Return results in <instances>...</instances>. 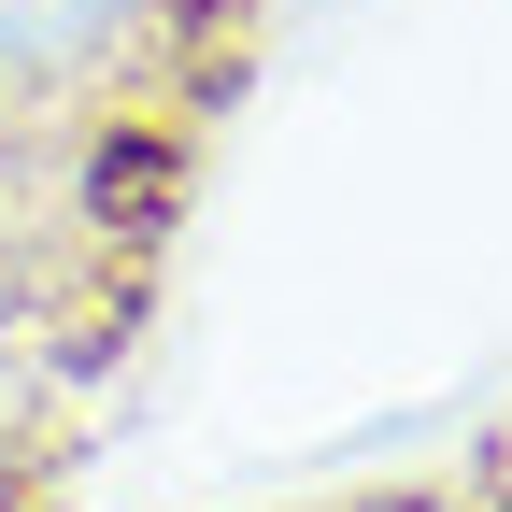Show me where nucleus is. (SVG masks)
<instances>
[{
	"mask_svg": "<svg viewBox=\"0 0 512 512\" xmlns=\"http://www.w3.org/2000/svg\"><path fill=\"white\" fill-rule=\"evenodd\" d=\"M100 29H128V0H0V57H86Z\"/></svg>",
	"mask_w": 512,
	"mask_h": 512,
	"instance_id": "nucleus-1",
	"label": "nucleus"
}]
</instances>
